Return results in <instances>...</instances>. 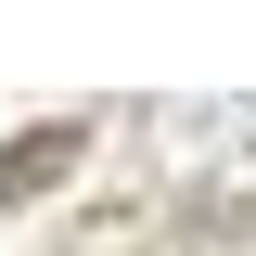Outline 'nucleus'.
<instances>
[{
    "instance_id": "f257e3e1",
    "label": "nucleus",
    "mask_w": 256,
    "mask_h": 256,
    "mask_svg": "<svg viewBox=\"0 0 256 256\" xmlns=\"http://www.w3.org/2000/svg\"><path fill=\"white\" fill-rule=\"evenodd\" d=\"M77 141H90V128H13V141H0V205H26V192H52L64 166H77Z\"/></svg>"
}]
</instances>
